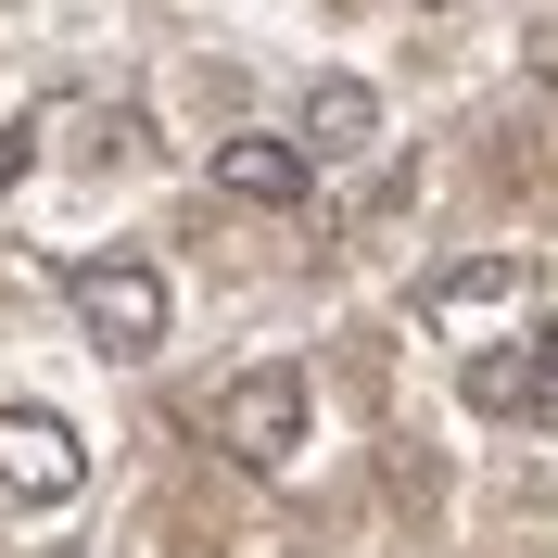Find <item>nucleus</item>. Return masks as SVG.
<instances>
[{
	"mask_svg": "<svg viewBox=\"0 0 558 558\" xmlns=\"http://www.w3.org/2000/svg\"><path fill=\"white\" fill-rule=\"evenodd\" d=\"M457 393L483 418H533V343H483L470 368H457Z\"/></svg>",
	"mask_w": 558,
	"mask_h": 558,
	"instance_id": "nucleus-7",
	"label": "nucleus"
},
{
	"mask_svg": "<svg viewBox=\"0 0 558 558\" xmlns=\"http://www.w3.org/2000/svg\"><path fill=\"white\" fill-rule=\"evenodd\" d=\"M533 418H558V317H546V343H533Z\"/></svg>",
	"mask_w": 558,
	"mask_h": 558,
	"instance_id": "nucleus-8",
	"label": "nucleus"
},
{
	"mask_svg": "<svg viewBox=\"0 0 558 558\" xmlns=\"http://www.w3.org/2000/svg\"><path fill=\"white\" fill-rule=\"evenodd\" d=\"M546 64H558V38H546Z\"/></svg>",
	"mask_w": 558,
	"mask_h": 558,
	"instance_id": "nucleus-9",
	"label": "nucleus"
},
{
	"mask_svg": "<svg viewBox=\"0 0 558 558\" xmlns=\"http://www.w3.org/2000/svg\"><path fill=\"white\" fill-rule=\"evenodd\" d=\"M216 445L242 457V470H292L305 457V368H242V381L216 393Z\"/></svg>",
	"mask_w": 558,
	"mask_h": 558,
	"instance_id": "nucleus-3",
	"label": "nucleus"
},
{
	"mask_svg": "<svg viewBox=\"0 0 558 558\" xmlns=\"http://www.w3.org/2000/svg\"><path fill=\"white\" fill-rule=\"evenodd\" d=\"M418 305L445 317V330H470V317L533 305V267H521V254H470V267H432V292H418Z\"/></svg>",
	"mask_w": 558,
	"mask_h": 558,
	"instance_id": "nucleus-5",
	"label": "nucleus"
},
{
	"mask_svg": "<svg viewBox=\"0 0 558 558\" xmlns=\"http://www.w3.org/2000/svg\"><path fill=\"white\" fill-rule=\"evenodd\" d=\"M204 178L229 204H305V153H292V140H216Z\"/></svg>",
	"mask_w": 558,
	"mask_h": 558,
	"instance_id": "nucleus-6",
	"label": "nucleus"
},
{
	"mask_svg": "<svg viewBox=\"0 0 558 558\" xmlns=\"http://www.w3.org/2000/svg\"><path fill=\"white\" fill-rule=\"evenodd\" d=\"M89 495V445L51 407H0V508H76Z\"/></svg>",
	"mask_w": 558,
	"mask_h": 558,
	"instance_id": "nucleus-2",
	"label": "nucleus"
},
{
	"mask_svg": "<svg viewBox=\"0 0 558 558\" xmlns=\"http://www.w3.org/2000/svg\"><path fill=\"white\" fill-rule=\"evenodd\" d=\"M368 140H381V89H368V76H317V89H305V128H292V153H305V166H355Z\"/></svg>",
	"mask_w": 558,
	"mask_h": 558,
	"instance_id": "nucleus-4",
	"label": "nucleus"
},
{
	"mask_svg": "<svg viewBox=\"0 0 558 558\" xmlns=\"http://www.w3.org/2000/svg\"><path fill=\"white\" fill-rule=\"evenodd\" d=\"M64 305H76V343L114 355V368H140V355H166V267H140V254H89V267H64Z\"/></svg>",
	"mask_w": 558,
	"mask_h": 558,
	"instance_id": "nucleus-1",
	"label": "nucleus"
}]
</instances>
